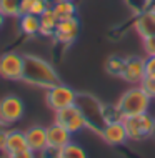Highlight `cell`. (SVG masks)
Returning a JSON list of instances; mask_svg holds the SVG:
<instances>
[{
    "mask_svg": "<svg viewBox=\"0 0 155 158\" xmlns=\"http://www.w3.org/2000/svg\"><path fill=\"white\" fill-rule=\"evenodd\" d=\"M22 82L47 90V88L60 83V77L57 73V70L52 67V63H49L40 57H37V55L27 53V55H24Z\"/></svg>",
    "mask_w": 155,
    "mask_h": 158,
    "instance_id": "obj_1",
    "label": "cell"
},
{
    "mask_svg": "<svg viewBox=\"0 0 155 158\" xmlns=\"http://www.w3.org/2000/svg\"><path fill=\"white\" fill-rule=\"evenodd\" d=\"M75 105L79 106L82 115H84L85 122H87V128L100 135L103 127L107 125L105 118H103V105L93 95H88V93H77Z\"/></svg>",
    "mask_w": 155,
    "mask_h": 158,
    "instance_id": "obj_2",
    "label": "cell"
},
{
    "mask_svg": "<svg viewBox=\"0 0 155 158\" xmlns=\"http://www.w3.org/2000/svg\"><path fill=\"white\" fill-rule=\"evenodd\" d=\"M150 103H152V98L147 95V92L140 85H137V87L128 88L118 98L117 106L120 108L123 117H135V115L147 113L150 108Z\"/></svg>",
    "mask_w": 155,
    "mask_h": 158,
    "instance_id": "obj_3",
    "label": "cell"
},
{
    "mask_svg": "<svg viewBox=\"0 0 155 158\" xmlns=\"http://www.w3.org/2000/svg\"><path fill=\"white\" fill-rule=\"evenodd\" d=\"M153 123H155V117H152L149 112L123 118V125H125L127 136L130 142H144L147 138H152Z\"/></svg>",
    "mask_w": 155,
    "mask_h": 158,
    "instance_id": "obj_4",
    "label": "cell"
},
{
    "mask_svg": "<svg viewBox=\"0 0 155 158\" xmlns=\"http://www.w3.org/2000/svg\"><path fill=\"white\" fill-rule=\"evenodd\" d=\"M75 100H77V93L70 87L63 85L62 82L47 88L45 102L49 105V108H52L54 112H57L60 108H65V106L75 105Z\"/></svg>",
    "mask_w": 155,
    "mask_h": 158,
    "instance_id": "obj_5",
    "label": "cell"
},
{
    "mask_svg": "<svg viewBox=\"0 0 155 158\" xmlns=\"http://www.w3.org/2000/svg\"><path fill=\"white\" fill-rule=\"evenodd\" d=\"M24 55L19 52H5L0 55V77L12 82L22 80Z\"/></svg>",
    "mask_w": 155,
    "mask_h": 158,
    "instance_id": "obj_6",
    "label": "cell"
},
{
    "mask_svg": "<svg viewBox=\"0 0 155 158\" xmlns=\"http://www.w3.org/2000/svg\"><path fill=\"white\" fill-rule=\"evenodd\" d=\"M55 122L58 125L65 127L70 133H77V131L87 128V122H85L84 115H82L80 108L77 105H70L57 110L55 112Z\"/></svg>",
    "mask_w": 155,
    "mask_h": 158,
    "instance_id": "obj_7",
    "label": "cell"
},
{
    "mask_svg": "<svg viewBox=\"0 0 155 158\" xmlns=\"http://www.w3.org/2000/svg\"><path fill=\"white\" fill-rule=\"evenodd\" d=\"M24 117V102L17 95H5L0 98V122L12 125Z\"/></svg>",
    "mask_w": 155,
    "mask_h": 158,
    "instance_id": "obj_8",
    "label": "cell"
},
{
    "mask_svg": "<svg viewBox=\"0 0 155 158\" xmlns=\"http://www.w3.org/2000/svg\"><path fill=\"white\" fill-rule=\"evenodd\" d=\"M80 32V22L77 17L67 20H58V25L55 28L54 40L60 45H72Z\"/></svg>",
    "mask_w": 155,
    "mask_h": 158,
    "instance_id": "obj_9",
    "label": "cell"
},
{
    "mask_svg": "<svg viewBox=\"0 0 155 158\" xmlns=\"http://www.w3.org/2000/svg\"><path fill=\"white\" fill-rule=\"evenodd\" d=\"M72 135L74 133H70L65 127H62L57 122H54L52 125L47 127V147L62 150L65 145H68L72 142Z\"/></svg>",
    "mask_w": 155,
    "mask_h": 158,
    "instance_id": "obj_10",
    "label": "cell"
},
{
    "mask_svg": "<svg viewBox=\"0 0 155 158\" xmlns=\"http://www.w3.org/2000/svg\"><path fill=\"white\" fill-rule=\"evenodd\" d=\"M100 136H102V140H103L105 143L114 145V147L125 143L127 140H128L127 130H125L123 122H112V123H107V125L103 127V130L100 131Z\"/></svg>",
    "mask_w": 155,
    "mask_h": 158,
    "instance_id": "obj_11",
    "label": "cell"
},
{
    "mask_svg": "<svg viewBox=\"0 0 155 158\" xmlns=\"http://www.w3.org/2000/svg\"><path fill=\"white\" fill-rule=\"evenodd\" d=\"M144 77H145V58L128 57L122 80H125L128 83H133V85H140Z\"/></svg>",
    "mask_w": 155,
    "mask_h": 158,
    "instance_id": "obj_12",
    "label": "cell"
},
{
    "mask_svg": "<svg viewBox=\"0 0 155 158\" xmlns=\"http://www.w3.org/2000/svg\"><path fill=\"white\" fill-rule=\"evenodd\" d=\"M25 138H27V147L33 153H40L47 148V128L40 125H33L25 130Z\"/></svg>",
    "mask_w": 155,
    "mask_h": 158,
    "instance_id": "obj_13",
    "label": "cell"
},
{
    "mask_svg": "<svg viewBox=\"0 0 155 158\" xmlns=\"http://www.w3.org/2000/svg\"><path fill=\"white\" fill-rule=\"evenodd\" d=\"M133 27H135L137 33H139L142 38L155 37V7L142 12V14L137 17Z\"/></svg>",
    "mask_w": 155,
    "mask_h": 158,
    "instance_id": "obj_14",
    "label": "cell"
},
{
    "mask_svg": "<svg viewBox=\"0 0 155 158\" xmlns=\"http://www.w3.org/2000/svg\"><path fill=\"white\" fill-rule=\"evenodd\" d=\"M27 138H25V131L22 130H8L5 136V147H3V153L10 155V153L24 152L27 150Z\"/></svg>",
    "mask_w": 155,
    "mask_h": 158,
    "instance_id": "obj_15",
    "label": "cell"
},
{
    "mask_svg": "<svg viewBox=\"0 0 155 158\" xmlns=\"http://www.w3.org/2000/svg\"><path fill=\"white\" fill-rule=\"evenodd\" d=\"M38 19H40V35L54 37L55 28H57V25H58V19H57V15H55L54 8L49 7Z\"/></svg>",
    "mask_w": 155,
    "mask_h": 158,
    "instance_id": "obj_16",
    "label": "cell"
},
{
    "mask_svg": "<svg viewBox=\"0 0 155 158\" xmlns=\"http://www.w3.org/2000/svg\"><path fill=\"white\" fill-rule=\"evenodd\" d=\"M19 28L25 35H38L40 33V19L38 15H20L19 17Z\"/></svg>",
    "mask_w": 155,
    "mask_h": 158,
    "instance_id": "obj_17",
    "label": "cell"
},
{
    "mask_svg": "<svg viewBox=\"0 0 155 158\" xmlns=\"http://www.w3.org/2000/svg\"><path fill=\"white\" fill-rule=\"evenodd\" d=\"M52 8H54L58 20H67V19L77 17V5L74 0H62V2L52 5Z\"/></svg>",
    "mask_w": 155,
    "mask_h": 158,
    "instance_id": "obj_18",
    "label": "cell"
},
{
    "mask_svg": "<svg viewBox=\"0 0 155 158\" xmlns=\"http://www.w3.org/2000/svg\"><path fill=\"white\" fill-rule=\"evenodd\" d=\"M125 65H127V58L118 57V55H112V57H109L107 62H105V70L109 72L110 75L120 77V78H122L123 70H125Z\"/></svg>",
    "mask_w": 155,
    "mask_h": 158,
    "instance_id": "obj_19",
    "label": "cell"
},
{
    "mask_svg": "<svg viewBox=\"0 0 155 158\" xmlns=\"http://www.w3.org/2000/svg\"><path fill=\"white\" fill-rule=\"evenodd\" d=\"M0 12L5 17H20V0H0Z\"/></svg>",
    "mask_w": 155,
    "mask_h": 158,
    "instance_id": "obj_20",
    "label": "cell"
},
{
    "mask_svg": "<svg viewBox=\"0 0 155 158\" xmlns=\"http://www.w3.org/2000/svg\"><path fill=\"white\" fill-rule=\"evenodd\" d=\"M60 153H62V158H87L85 150L80 147V145H77L74 142L65 145V147L60 150Z\"/></svg>",
    "mask_w": 155,
    "mask_h": 158,
    "instance_id": "obj_21",
    "label": "cell"
},
{
    "mask_svg": "<svg viewBox=\"0 0 155 158\" xmlns=\"http://www.w3.org/2000/svg\"><path fill=\"white\" fill-rule=\"evenodd\" d=\"M103 118L107 123L112 122H123V115L117 105H103Z\"/></svg>",
    "mask_w": 155,
    "mask_h": 158,
    "instance_id": "obj_22",
    "label": "cell"
},
{
    "mask_svg": "<svg viewBox=\"0 0 155 158\" xmlns=\"http://www.w3.org/2000/svg\"><path fill=\"white\" fill-rule=\"evenodd\" d=\"M140 87L144 88V90L147 92V95L153 100V98H155V77L145 75V77H144V80L140 82Z\"/></svg>",
    "mask_w": 155,
    "mask_h": 158,
    "instance_id": "obj_23",
    "label": "cell"
},
{
    "mask_svg": "<svg viewBox=\"0 0 155 158\" xmlns=\"http://www.w3.org/2000/svg\"><path fill=\"white\" fill-rule=\"evenodd\" d=\"M49 7L50 5L47 3V0H33V2H32V8H30V14L40 17Z\"/></svg>",
    "mask_w": 155,
    "mask_h": 158,
    "instance_id": "obj_24",
    "label": "cell"
},
{
    "mask_svg": "<svg viewBox=\"0 0 155 158\" xmlns=\"http://www.w3.org/2000/svg\"><path fill=\"white\" fill-rule=\"evenodd\" d=\"M37 158H62V153H60L58 148L47 147L40 153H37Z\"/></svg>",
    "mask_w": 155,
    "mask_h": 158,
    "instance_id": "obj_25",
    "label": "cell"
},
{
    "mask_svg": "<svg viewBox=\"0 0 155 158\" xmlns=\"http://www.w3.org/2000/svg\"><path fill=\"white\" fill-rule=\"evenodd\" d=\"M144 40V52L147 57H153L155 55V37L150 38H142Z\"/></svg>",
    "mask_w": 155,
    "mask_h": 158,
    "instance_id": "obj_26",
    "label": "cell"
},
{
    "mask_svg": "<svg viewBox=\"0 0 155 158\" xmlns=\"http://www.w3.org/2000/svg\"><path fill=\"white\" fill-rule=\"evenodd\" d=\"M145 75L155 77V55L153 57H145Z\"/></svg>",
    "mask_w": 155,
    "mask_h": 158,
    "instance_id": "obj_27",
    "label": "cell"
},
{
    "mask_svg": "<svg viewBox=\"0 0 155 158\" xmlns=\"http://www.w3.org/2000/svg\"><path fill=\"white\" fill-rule=\"evenodd\" d=\"M7 158H37V153H33L32 150H24V152H17V153H10L7 155Z\"/></svg>",
    "mask_w": 155,
    "mask_h": 158,
    "instance_id": "obj_28",
    "label": "cell"
},
{
    "mask_svg": "<svg viewBox=\"0 0 155 158\" xmlns=\"http://www.w3.org/2000/svg\"><path fill=\"white\" fill-rule=\"evenodd\" d=\"M5 136H7V131L3 128H0V152H3V147H5Z\"/></svg>",
    "mask_w": 155,
    "mask_h": 158,
    "instance_id": "obj_29",
    "label": "cell"
},
{
    "mask_svg": "<svg viewBox=\"0 0 155 158\" xmlns=\"http://www.w3.org/2000/svg\"><path fill=\"white\" fill-rule=\"evenodd\" d=\"M3 22H5V15L0 12V28H2V25H3Z\"/></svg>",
    "mask_w": 155,
    "mask_h": 158,
    "instance_id": "obj_30",
    "label": "cell"
},
{
    "mask_svg": "<svg viewBox=\"0 0 155 158\" xmlns=\"http://www.w3.org/2000/svg\"><path fill=\"white\" fill-rule=\"evenodd\" d=\"M58 2H62V0H47V3L52 7V5H55V3H58Z\"/></svg>",
    "mask_w": 155,
    "mask_h": 158,
    "instance_id": "obj_31",
    "label": "cell"
},
{
    "mask_svg": "<svg viewBox=\"0 0 155 158\" xmlns=\"http://www.w3.org/2000/svg\"><path fill=\"white\" fill-rule=\"evenodd\" d=\"M152 138H155V123H153V133H152Z\"/></svg>",
    "mask_w": 155,
    "mask_h": 158,
    "instance_id": "obj_32",
    "label": "cell"
},
{
    "mask_svg": "<svg viewBox=\"0 0 155 158\" xmlns=\"http://www.w3.org/2000/svg\"><path fill=\"white\" fill-rule=\"evenodd\" d=\"M3 127H5V125H3V123H2V122H0V128H3Z\"/></svg>",
    "mask_w": 155,
    "mask_h": 158,
    "instance_id": "obj_33",
    "label": "cell"
}]
</instances>
